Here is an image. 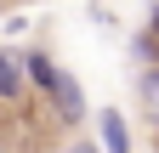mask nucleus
Listing matches in <instances>:
<instances>
[{"instance_id": "obj_1", "label": "nucleus", "mask_w": 159, "mask_h": 153, "mask_svg": "<svg viewBox=\"0 0 159 153\" xmlns=\"http://www.w3.org/2000/svg\"><path fill=\"white\" fill-rule=\"evenodd\" d=\"M17 68L29 74V85L40 91V97H51V85H57V74H63V68L51 63V51H40V46H29V51H17Z\"/></svg>"}, {"instance_id": "obj_2", "label": "nucleus", "mask_w": 159, "mask_h": 153, "mask_svg": "<svg viewBox=\"0 0 159 153\" xmlns=\"http://www.w3.org/2000/svg\"><path fill=\"white\" fill-rule=\"evenodd\" d=\"M97 147L102 153H131V125L119 108H97Z\"/></svg>"}, {"instance_id": "obj_3", "label": "nucleus", "mask_w": 159, "mask_h": 153, "mask_svg": "<svg viewBox=\"0 0 159 153\" xmlns=\"http://www.w3.org/2000/svg\"><path fill=\"white\" fill-rule=\"evenodd\" d=\"M51 108L63 113L68 125H74V119H85V85H80L74 74H68V68L57 74V85H51Z\"/></svg>"}, {"instance_id": "obj_4", "label": "nucleus", "mask_w": 159, "mask_h": 153, "mask_svg": "<svg viewBox=\"0 0 159 153\" xmlns=\"http://www.w3.org/2000/svg\"><path fill=\"white\" fill-rule=\"evenodd\" d=\"M136 102H142V113L159 130V63H142V68H136Z\"/></svg>"}, {"instance_id": "obj_5", "label": "nucleus", "mask_w": 159, "mask_h": 153, "mask_svg": "<svg viewBox=\"0 0 159 153\" xmlns=\"http://www.w3.org/2000/svg\"><path fill=\"white\" fill-rule=\"evenodd\" d=\"M23 97V68H17V51H0V102Z\"/></svg>"}, {"instance_id": "obj_6", "label": "nucleus", "mask_w": 159, "mask_h": 153, "mask_svg": "<svg viewBox=\"0 0 159 153\" xmlns=\"http://www.w3.org/2000/svg\"><path fill=\"white\" fill-rule=\"evenodd\" d=\"M131 57H136V63H159V40H153L148 28H142V34H131Z\"/></svg>"}, {"instance_id": "obj_7", "label": "nucleus", "mask_w": 159, "mask_h": 153, "mask_svg": "<svg viewBox=\"0 0 159 153\" xmlns=\"http://www.w3.org/2000/svg\"><path fill=\"white\" fill-rule=\"evenodd\" d=\"M148 34L159 40V6H148Z\"/></svg>"}, {"instance_id": "obj_8", "label": "nucleus", "mask_w": 159, "mask_h": 153, "mask_svg": "<svg viewBox=\"0 0 159 153\" xmlns=\"http://www.w3.org/2000/svg\"><path fill=\"white\" fill-rule=\"evenodd\" d=\"M68 153H102V147H97V142H74Z\"/></svg>"}]
</instances>
